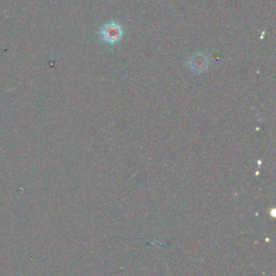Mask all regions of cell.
<instances>
[{"label":"cell","instance_id":"6da1fadb","mask_svg":"<svg viewBox=\"0 0 276 276\" xmlns=\"http://www.w3.org/2000/svg\"><path fill=\"white\" fill-rule=\"evenodd\" d=\"M101 34L104 41L114 44L118 42L122 37V27L118 24H116V23H109V24H107L103 28Z\"/></svg>","mask_w":276,"mask_h":276},{"label":"cell","instance_id":"7a4b0ae2","mask_svg":"<svg viewBox=\"0 0 276 276\" xmlns=\"http://www.w3.org/2000/svg\"><path fill=\"white\" fill-rule=\"evenodd\" d=\"M207 66V61L206 56L202 54H197L196 56H193L190 61V68L191 70L196 73H201L203 70L206 68Z\"/></svg>","mask_w":276,"mask_h":276}]
</instances>
